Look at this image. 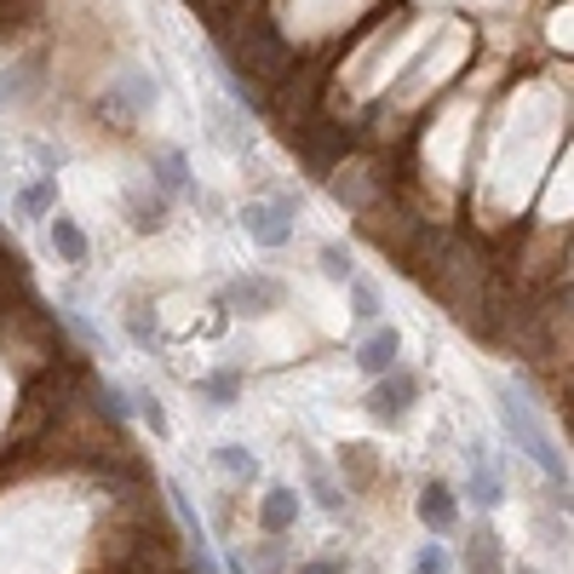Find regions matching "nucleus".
<instances>
[{
  "label": "nucleus",
  "instance_id": "obj_1",
  "mask_svg": "<svg viewBox=\"0 0 574 574\" xmlns=\"http://www.w3.org/2000/svg\"><path fill=\"white\" fill-rule=\"evenodd\" d=\"M224 52H230L235 81L253 75V81L276 87L288 75V41L276 36V23H270V18H230L224 23Z\"/></svg>",
  "mask_w": 574,
  "mask_h": 574
},
{
  "label": "nucleus",
  "instance_id": "obj_2",
  "mask_svg": "<svg viewBox=\"0 0 574 574\" xmlns=\"http://www.w3.org/2000/svg\"><path fill=\"white\" fill-rule=\"evenodd\" d=\"M494 409H500V425H505V436H512V443L540 465V471H546V477L557 483V489H568V465H563V454L552 449V431L546 425H540L534 420V409H528V402L512 391V385H494Z\"/></svg>",
  "mask_w": 574,
  "mask_h": 574
},
{
  "label": "nucleus",
  "instance_id": "obj_3",
  "mask_svg": "<svg viewBox=\"0 0 574 574\" xmlns=\"http://www.w3.org/2000/svg\"><path fill=\"white\" fill-rule=\"evenodd\" d=\"M414 391H420V380L414 374H402V367H391V374H380L374 380V391H367V420L374 425H385V431H396L402 420H409V409H414Z\"/></svg>",
  "mask_w": 574,
  "mask_h": 574
},
{
  "label": "nucleus",
  "instance_id": "obj_4",
  "mask_svg": "<svg viewBox=\"0 0 574 574\" xmlns=\"http://www.w3.org/2000/svg\"><path fill=\"white\" fill-rule=\"evenodd\" d=\"M288 213H293V201H288V195H282V201H248V208H242V230L253 235V242H259L264 253H276V248H288V242H293Z\"/></svg>",
  "mask_w": 574,
  "mask_h": 574
},
{
  "label": "nucleus",
  "instance_id": "obj_5",
  "mask_svg": "<svg viewBox=\"0 0 574 574\" xmlns=\"http://www.w3.org/2000/svg\"><path fill=\"white\" fill-rule=\"evenodd\" d=\"M396 356H402V333H396V322H374V328H367V340L356 345V367H362L367 380L391 374Z\"/></svg>",
  "mask_w": 574,
  "mask_h": 574
},
{
  "label": "nucleus",
  "instance_id": "obj_6",
  "mask_svg": "<svg viewBox=\"0 0 574 574\" xmlns=\"http://www.w3.org/2000/svg\"><path fill=\"white\" fill-rule=\"evenodd\" d=\"M465 494L483 505V512H494V505L505 500V483H500V471H494V460H489V449L483 443H471L465 449Z\"/></svg>",
  "mask_w": 574,
  "mask_h": 574
},
{
  "label": "nucleus",
  "instance_id": "obj_7",
  "mask_svg": "<svg viewBox=\"0 0 574 574\" xmlns=\"http://www.w3.org/2000/svg\"><path fill=\"white\" fill-rule=\"evenodd\" d=\"M414 512H420V523H425L431 534H454V523H460V500H454V489H449L443 477H431V483L420 489V500H414Z\"/></svg>",
  "mask_w": 574,
  "mask_h": 574
},
{
  "label": "nucleus",
  "instance_id": "obj_8",
  "mask_svg": "<svg viewBox=\"0 0 574 574\" xmlns=\"http://www.w3.org/2000/svg\"><path fill=\"white\" fill-rule=\"evenodd\" d=\"M224 305L248 311V316H264V311L282 305V282H270V276H235V282L224 288Z\"/></svg>",
  "mask_w": 574,
  "mask_h": 574
},
{
  "label": "nucleus",
  "instance_id": "obj_9",
  "mask_svg": "<svg viewBox=\"0 0 574 574\" xmlns=\"http://www.w3.org/2000/svg\"><path fill=\"white\" fill-rule=\"evenodd\" d=\"M293 523H299V489L270 483V489H264V500H259V528H264L270 540H282Z\"/></svg>",
  "mask_w": 574,
  "mask_h": 574
},
{
  "label": "nucleus",
  "instance_id": "obj_10",
  "mask_svg": "<svg viewBox=\"0 0 574 574\" xmlns=\"http://www.w3.org/2000/svg\"><path fill=\"white\" fill-rule=\"evenodd\" d=\"M127 224L139 235H155L167 224V195L161 190H127Z\"/></svg>",
  "mask_w": 574,
  "mask_h": 574
},
{
  "label": "nucleus",
  "instance_id": "obj_11",
  "mask_svg": "<svg viewBox=\"0 0 574 574\" xmlns=\"http://www.w3.org/2000/svg\"><path fill=\"white\" fill-rule=\"evenodd\" d=\"M52 253L63 259V264H87L92 259V242H87V230L75 224V219H63V213H52Z\"/></svg>",
  "mask_w": 574,
  "mask_h": 574
},
{
  "label": "nucleus",
  "instance_id": "obj_12",
  "mask_svg": "<svg viewBox=\"0 0 574 574\" xmlns=\"http://www.w3.org/2000/svg\"><path fill=\"white\" fill-rule=\"evenodd\" d=\"M465 574H505V552H500V534L494 528H471Z\"/></svg>",
  "mask_w": 574,
  "mask_h": 574
},
{
  "label": "nucleus",
  "instance_id": "obj_13",
  "mask_svg": "<svg viewBox=\"0 0 574 574\" xmlns=\"http://www.w3.org/2000/svg\"><path fill=\"white\" fill-rule=\"evenodd\" d=\"M150 167H155V184H161V195H173V190H190V161H184V150L161 144V150L150 155Z\"/></svg>",
  "mask_w": 574,
  "mask_h": 574
},
{
  "label": "nucleus",
  "instance_id": "obj_14",
  "mask_svg": "<svg viewBox=\"0 0 574 574\" xmlns=\"http://www.w3.org/2000/svg\"><path fill=\"white\" fill-rule=\"evenodd\" d=\"M213 460H219V471H224L230 483H259V454H253V449H242V443H219Z\"/></svg>",
  "mask_w": 574,
  "mask_h": 574
},
{
  "label": "nucleus",
  "instance_id": "obj_15",
  "mask_svg": "<svg viewBox=\"0 0 574 574\" xmlns=\"http://www.w3.org/2000/svg\"><path fill=\"white\" fill-rule=\"evenodd\" d=\"M213 144H219V150H248V144H253L248 121L235 115L230 104H213Z\"/></svg>",
  "mask_w": 574,
  "mask_h": 574
},
{
  "label": "nucleus",
  "instance_id": "obj_16",
  "mask_svg": "<svg viewBox=\"0 0 574 574\" xmlns=\"http://www.w3.org/2000/svg\"><path fill=\"white\" fill-rule=\"evenodd\" d=\"M316 270H322L328 282H345V288H351V276H356V259H351V248H333V242H328V248L316 253Z\"/></svg>",
  "mask_w": 574,
  "mask_h": 574
},
{
  "label": "nucleus",
  "instance_id": "obj_17",
  "mask_svg": "<svg viewBox=\"0 0 574 574\" xmlns=\"http://www.w3.org/2000/svg\"><path fill=\"white\" fill-rule=\"evenodd\" d=\"M351 305H356V322L374 328L380 322V288L367 282V276H351Z\"/></svg>",
  "mask_w": 574,
  "mask_h": 574
},
{
  "label": "nucleus",
  "instance_id": "obj_18",
  "mask_svg": "<svg viewBox=\"0 0 574 574\" xmlns=\"http://www.w3.org/2000/svg\"><path fill=\"white\" fill-rule=\"evenodd\" d=\"M311 494H316V505H322V512H333V517H340L345 512V494H340V483H333L328 477V471L311 460Z\"/></svg>",
  "mask_w": 574,
  "mask_h": 574
},
{
  "label": "nucleus",
  "instance_id": "obj_19",
  "mask_svg": "<svg viewBox=\"0 0 574 574\" xmlns=\"http://www.w3.org/2000/svg\"><path fill=\"white\" fill-rule=\"evenodd\" d=\"M127 333H132V345H139V351H150V345H155V322L144 316V305H139V299L127 305Z\"/></svg>",
  "mask_w": 574,
  "mask_h": 574
},
{
  "label": "nucleus",
  "instance_id": "obj_20",
  "mask_svg": "<svg viewBox=\"0 0 574 574\" xmlns=\"http://www.w3.org/2000/svg\"><path fill=\"white\" fill-rule=\"evenodd\" d=\"M201 391L213 396V409H230L235 391H242V374H208V380H201Z\"/></svg>",
  "mask_w": 574,
  "mask_h": 574
},
{
  "label": "nucleus",
  "instance_id": "obj_21",
  "mask_svg": "<svg viewBox=\"0 0 574 574\" xmlns=\"http://www.w3.org/2000/svg\"><path fill=\"white\" fill-rule=\"evenodd\" d=\"M449 568H454V557L436 546V540H425V546L414 552V574H449Z\"/></svg>",
  "mask_w": 574,
  "mask_h": 574
},
{
  "label": "nucleus",
  "instance_id": "obj_22",
  "mask_svg": "<svg viewBox=\"0 0 574 574\" xmlns=\"http://www.w3.org/2000/svg\"><path fill=\"white\" fill-rule=\"evenodd\" d=\"M139 420L155 431V436H173V420H167V409H161V396H139Z\"/></svg>",
  "mask_w": 574,
  "mask_h": 574
},
{
  "label": "nucleus",
  "instance_id": "obj_23",
  "mask_svg": "<svg viewBox=\"0 0 574 574\" xmlns=\"http://www.w3.org/2000/svg\"><path fill=\"white\" fill-rule=\"evenodd\" d=\"M98 402L110 409V420H127V414H132V409H127V391H121V385H110V380L98 385Z\"/></svg>",
  "mask_w": 574,
  "mask_h": 574
},
{
  "label": "nucleus",
  "instance_id": "obj_24",
  "mask_svg": "<svg viewBox=\"0 0 574 574\" xmlns=\"http://www.w3.org/2000/svg\"><path fill=\"white\" fill-rule=\"evenodd\" d=\"M293 574H345V557H311V563H299Z\"/></svg>",
  "mask_w": 574,
  "mask_h": 574
},
{
  "label": "nucleus",
  "instance_id": "obj_25",
  "mask_svg": "<svg viewBox=\"0 0 574 574\" xmlns=\"http://www.w3.org/2000/svg\"><path fill=\"white\" fill-rule=\"evenodd\" d=\"M23 208H29V213H47V208H52V184L41 179L36 190H23Z\"/></svg>",
  "mask_w": 574,
  "mask_h": 574
},
{
  "label": "nucleus",
  "instance_id": "obj_26",
  "mask_svg": "<svg viewBox=\"0 0 574 574\" xmlns=\"http://www.w3.org/2000/svg\"><path fill=\"white\" fill-rule=\"evenodd\" d=\"M512 574H540V568H534V563H517V568H512Z\"/></svg>",
  "mask_w": 574,
  "mask_h": 574
}]
</instances>
